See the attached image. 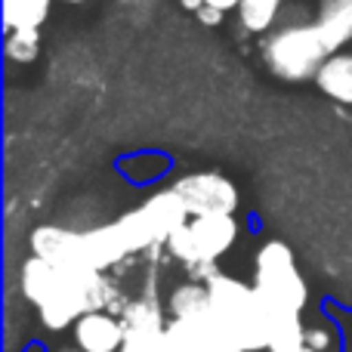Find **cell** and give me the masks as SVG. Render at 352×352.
<instances>
[{
    "label": "cell",
    "mask_w": 352,
    "mask_h": 352,
    "mask_svg": "<svg viewBox=\"0 0 352 352\" xmlns=\"http://www.w3.org/2000/svg\"><path fill=\"white\" fill-rule=\"evenodd\" d=\"M306 346L316 349V352H328L334 349V334H331V328H309L306 331Z\"/></svg>",
    "instance_id": "20"
},
{
    "label": "cell",
    "mask_w": 352,
    "mask_h": 352,
    "mask_svg": "<svg viewBox=\"0 0 352 352\" xmlns=\"http://www.w3.org/2000/svg\"><path fill=\"white\" fill-rule=\"evenodd\" d=\"M306 331L303 316L297 318H275L269 322V346L266 352H300L306 349Z\"/></svg>",
    "instance_id": "16"
},
{
    "label": "cell",
    "mask_w": 352,
    "mask_h": 352,
    "mask_svg": "<svg viewBox=\"0 0 352 352\" xmlns=\"http://www.w3.org/2000/svg\"><path fill=\"white\" fill-rule=\"evenodd\" d=\"M260 53L269 72L281 80H291V84L316 80L318 68L334 56L316 22L281 25V28L269 31L263 37Z\"/></svg>",
    "instance_id": "4"
},
{
    "label": "cell",
    "mask_w": 352,
    "mask_h": 352,
    "mask_svg": "<svg viewBox=\"0 0 352 352\" xmlns=\"http://www.w3.org/2000/svg\"><path fill=\"white\" fill-rule=\"evenodd\" d=\"M300 352H316V349H309V346H306V349H300Z\"/></svg>",
    "instance_id": "25"
},
{
    "label": "cell",
    "mask_w": 352,
    "mask_h": 352,
    "mask_svg": "<svg viewBox=\"0 0 352 352\" xmlns=\"http://www.w3.org/2000/svg\"><path fill=\"white\" fill-rule=\"evenodd\" d=\"M68 352H74V349H68ZM78 352H80V349H78Z\"/></svg>",
    "instance_id": "27"
},
{
    "label": "cell",
    "mask_w": 352,
    "mask_h": 352,
    "mask_svg": "<svg viewBox=\"0 0 352 352\" xmlns=\"http://www.w3.org/2000/svg\"><path fill=\"white\" fill-rule=\"evenodd\" d=\"M3 53L10 62H28L37 59L41 53V31L37 28H16V31H6V41H3Z\"/></svg>",
    "instance_id": "17"
},
{
    "label": "cell",
    "mask_w": 352,
    "mask_h": 352,
    "mask_svg": "<svg viewBox=\"0 0 352 352\" xmlns=\"http://www.w3.org/2000/svg\"><path fill=\"white\" fill-rule=\"evenodd\" d=\"M19 287L25 300L37 306L41 324L47 331H65L87 312H111L121 316L130 300L121 297L115 281L90 269H62L31 256L19 272Z\"/></svg>",
    "instance_id": "1"
},
{
    "label": "cell",
    "mask_w": 352,
    "mask_h": 352,
    "mask_svg": "<svg viewBox=\"0 0 352 352\" xmlns=\"http://www.w3.org/2000/svg\"><path fill=\"white\" fill-rule=\"evenodd\" d=\"M130 3H140V0H130Z\"/></svg>",
    "instance_id": "26"
},
{
    "label": "cell",
    "mask_w": 352,
    "mask_h": 352,
    "mask_svg": "<svg viewBox=\"0 0 352 352\" xmlns=\"http://www.w3.org/2000/svg\"><path fill=\"white\" fill-rule=\"evenodd\" d=\"M173 192L182 198L188 217H210V213H235L238 188L223 173H188L173 182Z\"/></svg>",
    "instance_id": "7"
},
{
    "label": "cell",
    "mask_w": 352,
    "mask_h": 352,
    "mask_svg": "<svg viewBox=\"0 0 352 352\" xmlns=\"http://www.w3.org/2000/svg\"><path fill=\"white\" fill-rule=\"evenodd\" d=\"M186 223H188V210L173 188L155 192L152 198L142 201L136 210L118 217V226H121V232H124V241H127L130 254L164 248L167 238Z\"/></svg>",
    "instance_id": "5"
},
{
    "label": "cell",
    "mask_w": 352,
    "mask_h": 352,
    "mask_svg": "<svg viewBox=\"0 0 352 352\" xmlns=\"http://www.w3.org/2000/svg\"><path fill=\"white\" fill-rule=\"evenodd\" d=\"M121 322L127 331H164L170 318L164 316V306L155 297V287L146 291V297H136L127 303V309L121 312Z\"/></svg>",
    "instance_id": "12"
},
{
    "label": "cell",
    "mask_w": 352,
    "mask_h": 352,
    "mask_svg": "<svg viewBox=\"0 0 352 352\" xmlns=\"http://www.w3.org/2000/svg\"><path fill=\"white\" fill-rule=\"evenodd\" d=\"M204 3L207 6H217V10H223V12H229V10H238L244 0H204Z\"/></svg>",
    "instance_id": "22"
},
{
    "label": "cell",
    "mask_w": 352,
    "mask_h": 352,
    "mask_svg": "<svg viewBox=\"0 0 352 352\" xmlns=\"http://www.w3.org/2000/svg\"><path fill=\"white\" fill-rule=\"evenodd\" d=\"M223 16H226L223 10H217V6H207V3L198 10V22L204 25V28H217V25L223 22Z\"/></svg>",
    "instance_id": "21"
},
{
    "label": "cell",
    "mask_w": 352,
    "mask_h": 352,
    "mask_svg": "<svg viewBox=\"0 0 352 352\" xmlns=\"http://www.w3.org/2000/svg\"><path fill=\"white\" fill-rule=\"evenodd\" d=\"M121 352H170L167 343V328L164 331H127Z\"/></svg>",
    "instance_id": "18"
},
{
    "label": "cell",
    "mask_w": 352,
    "mask_h": 352,
    "mask_svg": "<svg viewBox=\"0 0 352 352\" xmlns=\"http://www.w3.org/2000/svg\"><path fill=\"white\" fill-rule=\"evenodd\" d=\"M318 90L340 105H352V53H334L316 74Z\"/></svg>",
    "instance_id": "11"
},
{
    "label": "cell",
    "mask_w": 352,
    "mask_h": 352,
    "mask_svg": "<svg viewBox=\"0 0 352 352\" xmlns=\"http://www.w3.org/2000/svg\"><path fill=\"white\" fill-rule=\"evenodd\" d=\"M186 275H188V281L207 285V281H213V278L219 275V269H217V263H210V260H198V263H188V266H186Z\"/></svg>",
    "instance_id": "19"
},
{
    "label": "cell",
    "mask_w": 352,
    "mask_h": 352,
    "mask_svg": "<svg viewBox=\"0 0 352 352\" xmlns=\"http://www.w3.org/2000/svg\"><path fill=\"white\" fill-rule=\"evenodd\" d=\"M254 291L266 306L269 322L303 316L306 303H309V287H306V278L300 275L291 248L285 241H266L256 250Z\"/></svg>",
    "instance_id": "3"
},
{
    "label": "cell",
    "mask_w": 352,
    "mask_h": 352,
    "mask_svg": "<svg viewBox=\"0 0 352 352\" xmlns=\"http://www.w3.org/2000/svg\"><path fill=\"white\" fill-rule=\"evenodd\" d=\"M316 25L331 53H340L352 41V0H318Z\"/></svg>",
    "instance_id": "10"
},
{
    "label": "cell",
    "mask_w": 352,
    "mask_h": 352,
    "mask_svg": "<svg viewBox=\"0 0 352 352\" xmlns=\"http://www.w3.org/2000/svg\"><path fill=\"white\" fill-rule=\"evenodd\" d=\"M127 340L121 316L111 312H87L74 322V343L80 352H121Z\"/></svg>",
    "instance_id": "8"
},
{
    "label": "cell",
    "mask_w": 352,
    "mask_h": 352,
    "mask_svg": "<svg viewBox=\"0 0 352 352\" xmlns=\"http://www.w3.org/2000/svg\"><path fill=\"white\" fill-rule=\"evenodd\" d=\"M31 250L34 256L53 263V266L90 269V272H105V269L124 263L127 256H133L118 219L87 232H74L65 226H37L31 232Z\"/></svg>",
    "instance_id": "2"
},
{
    "label": "cell",
    "mask_w": 352,
    "mask_h": 352,
    "mask_svg": "<svg viewBox=\"0 0 352 352\" xmlns=\"http://www.w3.org/2000/svg\"><path fill=\"white\" fill-rule=\"evenodd\" d=\"M170 352H217V331L210 312L198 318H170L167 322Z\"/></svg>",
    "instance_id": "9"
},
{
    "label": "cell",
    "mask_w": 352,
    "mask_h": 352,
    "mask_svg": "<svg viewBox=\"0 0 352 352\" xmlns=\"http://www.w3.org/2000/svg\"><path fill=\"white\" fill-rule=\"evenodd\" d=\"M65 3H87V0H65Z\"/></svg>",
    "instance_id": "24"
},
{
    "label": "cell",
    "mask_w": 352,
    "mask_h": 352,
    "mask_svg": "<svg viewBox=\"0 0 352 352\" xmlns=\"http://www.w3.org/2000/svg\"><path fill=\"white\" fill-rule=\"evenodd\" d=\"M238 223L235 213H210V217H188L186 226L167 238V254L179 260L182 266L198 260L217 263L226 250L235 244Z\"/></svg>",
    "instance_id": "6"
},
{
    "label": "cell",
    "mask_w": 352,
    "mask_h": 352,
    "mask_svg": "<svg viewBox=\"0 0 352 352\" xmlns=\"http://www.w3.org/2000/svg\"><path fill=\"white\" fill-rule=\"evenodd\" d=\"M167 312H170V318L207 316V312H210V291H207V285L186 281V285L173 287V294L167 297Z\"/></svg>",
    "instance_id": "13"
},
{
    "label": "cell",
    "mask_w": 352,
    "mask_h": 352,
    "mask_svg": "<svg viewBox=\"0 0 352 352\" xmlns=\"http://www.w3.org/2000/svg\"><path fill=\"white\" fill-rule=\"evenodd\" d=\"M53 0H3V28H41Z\"/></svg>",
    "instance_id": "14"
},
{
    "label": "cell",
    "mask_w": 352,
    "mask_h": 352,
    "mask_svg": "<svg viewBox=\"0 0 352 352\" xmlns=\"http://www.w3.org/2000/svg\"><path fill=\"white\" fill-rule=\"evenodd\" d=\"M179 3H182V6H186V10H188V12H198V10H201V6H204V0H179Z\"/></svg>",
    "instance_id": "23"
},
{
    "label": "cell",
    "mask_w": 352,
    "mask_h": 352,
    "mask_svg": "<svg viewBox=\"0 0 352 352\" xmlns=\"http://www.w3.org/2000/svg\"><path fill=\"white\" fill-rule=\"evenodd\" d=\"M285 0H244L238 6V19H241V28L248 34H269L281 12Z\"/></svg>",
    "instance_id": "15"
}]
</instances>
